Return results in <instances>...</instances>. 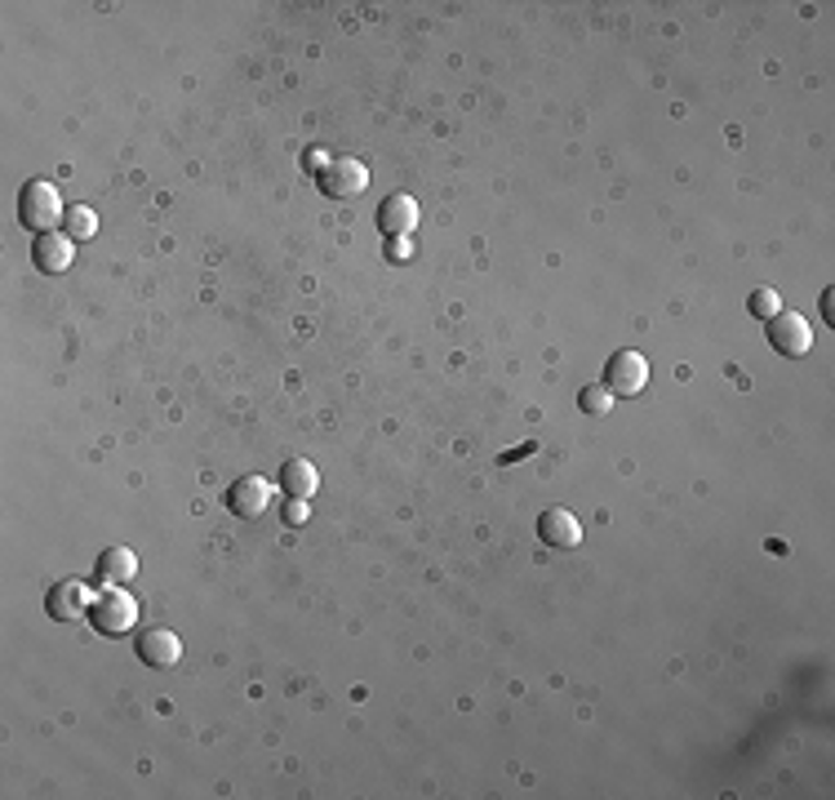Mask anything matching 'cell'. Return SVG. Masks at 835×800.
Listing matches in <instances>:
<instances>
[{
  "mask_svg": "<svg viewBox=\"0 0 835 800\" xmlns=\"http://www.w3.org/2000/svg\"><path fill=\"white\" fill-rule=\"evenodd\" d=\"M62 214H67V205H62V192L54 183L36 179V183L23 187V196H19V222L27 231H36V236L54 231V222H62Z\"/></svg>",
  "mask_w": 835,
  "mask_h": 800,
  "instance_id": "1",
  "label": "cell"
},
{
  "mask_svg": "<svg viewBox=\"0 0 835 800\" xmlns=\"http://www.w3.org/2000/svg\"><path fill=\"white\" fill-rule=\"evenodd\" d=\"M329 165H333L329 147H307V156H302V170H307V174H316V179H320Z\"/></svg>",
  "mask_w": 835,
  "mask_h": 800,
  "instance_id": "17",
  "label": "cell"
},
{
  "mask_svg": "<svg viewBox=\"0 0 835 800\" xmlns=\"http://www.w3.org/2000/svg\"><path fill=\"white\" fill-rule=\"evenodd\" d=\"M272 499H276V490H272L267 476H240L236 485L227 490V507L236 516H244V521H259L272 507Z\"/></svg>",
  "mask_w": 835,
  "mask_h": 800,
  "instance_id": "5",
  "label": "cell"
},
{
  "mask_svg": "<svg viewBox=\"0 0 835 800\" xmlns=\"http://www.w3.org/2000/svg\"><path fill=\"white\" fill-rule=\"evenodd\" d=\"M90 622H94L103 636H125V631H134V622H138V601H134L125 587H103L99 601H94V609H90Z\"/></svg>",
  "mask_w": 835,
  "mask_h": 800,
  "instance_id": "2",
  "label": "cell"
},
{
  "mask_svg": "<svg viewBox=\"0 0 835 800\" xmlns=\"http://www.w3.org/2000/svg\"><path fill=\"white\" fill-rule=\"evenodd\" d=\"M538 538H542L547 547L569 551V547L582 542V521H577L569 507H547V512L538 516Z\"/></svg>",
  "mask_w": 835,
  "mask_h": 800,
  "instance_id": "9",
  "label": "cell"
},
{
  "mask_svg": "<svg viewBox=\"0 0 835 800\" xmlns=\"http://www.w3.org/2000/svg\"><path fill=\"white\" fill-rule=\"evenodd\" d=\"M138 659L147 667H174L183 659V640L170 627H151V631L138 636Z\"/></svg>",
  "mask_w": 835,
  "mask_h": 800,
  "instance_id": "10",
  "label": "cell"
},
{
  "mask_svg": "<svg viewBox=\"0 0 835 800\" xmlns=\"http://www.w3.org/2000/svg\"><path fill=\"white\" fill-rule=\"evenodd\" d=\"M418 201L413 196H387L382 205H378V227H382V236H409L413 227H418Z\"/></svg>",
  "mask_w": 835,
  "mask_h": 800,
  "instance_id": "12",
  "label": "cell"
},
{
  "mask_svg": "<svg viewBox=\"0 0 835 800\" xmlns=\"http://www.w3.org/2000/svg\"><path fill=\"white\" fill-rule=\"evenodd\" d=\"M320 187H324V196H361L365 187H369V170L361 165V160H352V156H333V165L320 174Z\"/></svg>",
  "mask_w": 835,
  "mask_h": 800,
  "instance_id": "7",
  "label": "cell"
},
{
  "mask_svg": "<svg viewBox=\"0 0 835 800\" xmlns=\"http://www.w3.org/2000/svg\"><path fill=\"white\" fill-rule=\"evenodd\" d=\"M782 311V294L778 289H756V294H751V316H760V320H774Z\"/></svg>",
  "mask_w": 835,
  "mask_h": 800,
  "instance_id": "16",
  "label": "cell"
},
{
  "mask_svg": "<svg viewBox=\"0 0 835 800\" xmlns=\"http://www.w3.org/2000/svg\"><path fill=\"white\" fill-rule=\"evenodd\" d=\"M94 579L103 583V587H125V583H134L138 579V556L129 551V547H107L103 556H99V565H94Z\"/></svg>",
  "mask_w": 835,
  "mask_h": 800,
  "instance_id": "11",
  "label": "cell"
},
{
  "mask_svg": "<svg viewBox=\"0 0 835 800\" xmlns=\"http://www.w3.org/2000/svg\"><path fill=\"white\" fill-rule=\"evenodd\" d=\"M45 609H49V618H58V622L85 618V614L94 609V592H90L85 583H80V579H62V583H54V587H49Z\"/></svg>",
  "mask_w": 835,
  "mask_h": 800,
  "instance_id": "6",
  "label": "cell"
},
{
  "mask_svg": "<svg viewBox=\"0 0 835 800\" xmlns=\"http://www.w3.org/2000/svg\"><path fill=\"white\" fill-rule=\"evenodd\" d=\"M32 259H36V267L45 276H62L71 267V259H76V240L67 231H41L36 245H32Z\"/></svg>",
  "mask_w": 835,
  "mask_h": 800,
  "instance_id": "8",
  "label": "cell"
},
{
  "mask_svg": "<svg viewBox=\"0 0 835 800\" xmlns=\"http://www.w3.org/2000/svg\"><path fill=\"white\" fill-rule=\"evenodd\" d=\"M765 325H769V343H774V352H782V356H791V361H800V356L813 352V325H809V316L782 307L774 320H765Z\"/></svg>",
  "mask_w": 835,
  "mask_h": 800,
  "instance_id": "3",
  "label": "cell"
},
{
  "mask_svg": "<svg viewBox=\"0 0 835 800\" xmlns=\"http://www.w3.org/2000/svg\"><path fill=\"white\" fill-rule=\"evenodd\" d=\"M302 503H307V499H289V503H285V521H289V525H302V521H307V507H302Z\"/></svg>",
  "mask_w": 835,
  "mask_h": 800,
  "instance_id": "18",
  "label": "cell"
},
{
  "mask_svg": "<svg viewBox=\"0 0 835 800\" xmlns=\"http://www.w3.org/2000/svg\"><path fill=\"white\" fill-rule=\"evenodd\" d=\"M62 231H67L71 240H85V236H94V231H99L94 209H90V205H67V214H62Z\"/></svg>",
  "mask_w": 835,
  "mask_h": 800,
  "instance_id": "15",
  "label": "cell"
},
{
  "mask_svg": "<svg viewBox=\"0 0 835 800\" xmlns=\"http://www.w3.org/2000/svg\"><path fill=\"white\" fill-rule=\"evenodd\" d=\"M281 490H285L289 499H311V494L320 490V471H316V462H307V458H289V462L281 467Z\"/></svg>",
  "mask_w": 835,
  "mask_h": 800,
  "instance_id": "13",
  "label": "cell"
},
{
  "mask_svg": "<svg viewBox=\"0 0 835 800\" xmlns=\"http://www.w3.org/2000/svg\"><path fill=\"white\" fill-rule=\"evenodd\" d=\"M577 410L582 414H596V419H605L609 410H614V391L605 387V382H587L577 391Z\"/></svg>",
  "mask_w": 835,
  "mask_h": 800,
  "instance_id": "14",
  "label": "cell"
},
{
  "mask_svg": "<svg viewBox=\"0 0 835 800\" xmlns=\"http://www.w3.org/2000/svg\"><path fill=\"white\" fill-rule=\"evenodd\" d=\"M605 387L614 396H640L649 387V361L640 352H614L605 365Z\"/></svg>",
  "mask_w": 835,
  "mask_h": 800,
  "instance_id": "4",
  "label": "cell"
}]
</instances>
